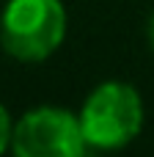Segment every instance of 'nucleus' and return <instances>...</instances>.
<instances>
[{
	"mask_svg": "<svg viewBox=\"0 0 154 157\" xmlns=\"http://www.w3.org/2000/svg\"><path fill=\"white\" fill-rule=\"evenodd\" d=\"M66 39V8L61 0H8L0 14L3 50L25 63L50 58Z\"/></svg>",
	"mask_w": 154,
	"mask_h": 157,
	"instance_id": "nucleus-1",
	"label": "nucleus"
},
{
	"mask_svg": "<svg viewBox=\"0 0 154 157\" xmlns=\"http://www.w3.org/2000/svg\"><path fill=\"white\" fill-rule=\"evenodd\" d=\"M83 138L94 149H121L132 144L143 130V99L121 80H107L96 86L80 108Z\"/></svg>",
	"mask_w": 154,
	"mask_h": 157,
	"instance_id": "nucleus-2",
	"label": "nucleus"
},
{
	"mask_svg": "<svg viewBox=\"0 0 154 157\" xmlns=\"http://www.w3.org/2000/svg\"><path fill=\"white\" fill-rule=\"evenodd\" d=\"M85 146L77 113L41 105L14 121L8 149L14 157H83Z\"/></svg>",
	"mask_w": 154,
	"mask_h": 157,
	"instance_id": "nucleus-3",
	"label": "nucleus"
},
{
	"mask_svg": "<svg viewBox=\"0 0 154 157\" xmlns=\"http://www.w3.org/2000/svg\"><path fill=\"white\" fill-rule=\"evenodd\" d=\"M11 130H14V121H11L8 110L0 105V155L11 146Z\"/></svg>",
	"mask_w": 154,
	"mask_h": 157,
	"instance_id": "nucleus-4",
	"label": "nucleus"
},
{
	"mask_svg": "<svg viewBox=\"0 0 154 157\" xmlns=\"http://www.w3.org/2000/svg\"><path fill=\"white\" fill-rule=\"evenodd\" d=\"M149 33H152V44H154V17H152V25H149Z\"/></svg>",
	"mask_w": 154,
	"mask_h": 157,
	"instance_id": "nucleus-5",
	"label": "nucleus"
}]
</instances>
